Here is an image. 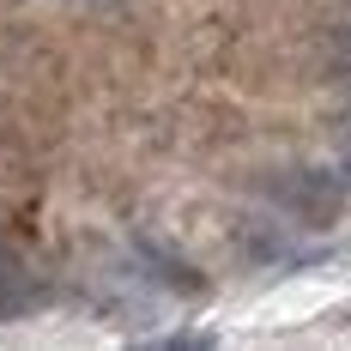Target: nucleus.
<instances>
[{"mask_svg": "<svg viewBox=\"0 0 351 351\" xmlns=\"http://www.w3.org/2000/svg\"><path fill=\"white\" fill-rule=\"evenodd\" d=\"M273 194H279L285 212H303L309 224H327L333 212H339V182L321 170H285L279 182H273Z\"/></svg>", "mask_w": 351, "mask_h": 351, "instance_id": "obj_1", "label": "nucleus"}, {"mask_svg": "<svg viewBox=\"0 0 351 351\" xmlns=\"http://www.w3.org/2000/svg\"><path fill=\"white\" fill-rule=\"evenodd\" d=\"M31 303H36L31 273H25V267H19V261H12V254L0 248V321H6V315H25Z\"/></svg>", "mask_w": 351, "mask_h": 351, "instance_id": "obj_2", "label": "nucleus"}, {"mask_svg": "<svg viewBox=\"0 0 351 351\" xmlns=\"http://www.w3.org/2000/svg\"><path fill=\"white\" fill-rule=\"evenodd\" d=\"M339 73H346V79H351V31L339 36Z\"/></svg>", "mask_w": 351, "mask_h": 351, "instance_id": "obj_3", "label": "nucleus"}, {"mask_svg": "<svg viewBox=\"0 0 351 351\" xmlns=\"http://www.w3.org/2000/svg\"><path fill=\"white\" fill-rule=\"evenodd\" d=\"M339 176L351 182V140H346V152H339Z\"/></svg>", "mask_w": 351, "mask_h": 351, "instance_id": "obj_4", "label": "nucleus"}]
</instances>
